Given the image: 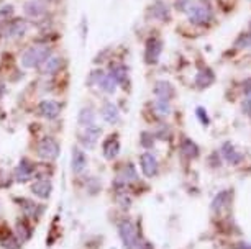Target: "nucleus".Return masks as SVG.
Returning a JSON list of instances; mask_svg holds the SVG:
<instances>
[{
	"label": "nucleus",
	"instance_id": "24",
	"mask_svg": "<svg viewBox=\"0 0 251 249\" xmlns=\"http://www.w3.org/2000/svg\"><path fill=\"white\" fill-rule=\"evenodd\" d=\"M233 48L238 51H251V31H243L236 36V39L233 41Z\"/></svg>",
	"mask_w": 251,
	"mask_h": 249
},
{
	"label": "nucleus",
	"instance_id": "32",
	"mask_svg": "<svg viewBox=\"0 0 251 249\" xmlns=\"http://www.w3.org/2000/svg\"><path fill=\"white\" fill-rule=\"evenodd\" d=\"M23 203H20L21 207H23V211L26 216H38L37 213V203L35 202H30V200H21Z\"/></svg>",
	"mask_w": 251,
	"mask_h": 249
},
{
	"label": "nucleus",
	"instance_id": "16",
	"mask_svg": "<svg viewBox=\"0 0 251 249\" xmlns=\"http://www.w3.org/2000/svg\"><path fill=\"white\" fill-rule=\"evenodd\" d=\"M222 156L225 157V161L228 162V164H232V166H236V164H240V162L243 161V156H241V153L235 146H233L230 141L223 143Z\"/></svg>",
	"mask_w": 251,
	"mask_h": 249
},
{
	"label": "nucleus",
	"instance_id": "1",
	"mask_svg": "<svg viewBox=\"0 0 251 249\" xmlns=\"http://www.w3.org/2000/svg\"><path fill=\"white\" fill-rule=\"evenodd\" d=\"M187 20H189V23L195 26H202V28L204 26L212 25L215 21L213 8L210 7V3L205 2V0H197L195 5L187 13Z\"/></svg>",
	"mask_w": 251,
	"mask_h": 249
},
{
	"label": "nucleus",
	"instance_id": "6",
	"mask_svg": "<svg viewBox=\"0 0 251 249\" xmlns=\"http://www.w3.org/2000/svg\"><path fill=\"white\" fill-rule=\"evenodd\" d=\"M89 84H92V85H97L98 89L102 90V92H105V94H115V90H116V84L115 82V79L112 77L110 74H105L104 71H92L91 72V77H89Z\"/></svg>",
	"mask_w": 251,
	"mask_h": 249
},
{
	"label": "nucleus",
	"instance_id": "21",
	"mask_svg": "<svg viewBox=\"0 0 251 249\" xmlns=\"http://www.w3.org/2000/svg\"><path fill=\"white\" fill-rule=\"evenodd\" d=\"M31 192L39 198H49L53 192V184L48 179H39L31 185Z\"/></svg>",
	"mask_w": 251,
	"mask_h": 249
},
{
	"label": "nucleus",
	"instance_id": "18",
	"mask_svg": "<svg viewBox=\"0 0 251 249\" xmlns=\"http://www.w3.org/2000/svg\"><path fill=\"white\" fill-rule=\"evenodd\" d=\"M100 115L110 125H116L120 121V112L114 102H105L100 108Z\"/></svg>",
	"mask_w": 251,
	"mask_h": 249
},
{
	"label": "nucleus",
	"instance_id": "28",
	"mask_svg": "<svg viewBox=\"0 0 251 249\" xmlns=\"http://www.w3.org/2000/svg\"><path fill=\"white\" fill-rule=\"evenodd\" d=\"M230 197L232 195H230V192H228V190H223V192H220L217 197H215V200L212 203V210L220 211L222 208H225L228 203H230Z\"/></svg>",
	"mask_w": 251,
	"mask_h": 249
},
{
	"label": "nucleus",
	"instance_id": "4",
	"mask_svg": "<svg viewBox=\"0 0 251 249\" xmlns=\"http://www.w3.org/2000/svg\"><path fill=\"white\" fill-rule=\"evenodd\" d=\"M118 233L123 241L125 249H138V246H140V238H138L136 225L133 223V221L123 220L122 223L118 225Z\"/></svg>",
	"mask_w": 251,
	"mask_h": 249
},
{
	"label": "nucleus",
	"instance_id": "36",
	"mask_svg": "<svg viewBox=\"0 0 251 249\" xmlns=\"http://www.w3.org/2000/svg\"><path fill=\"white\" fill-rule=\"evenodd\" d=\"M118 203H120V207H122V208H130V205H132V200H130V197H127V193H120Z\"/></svg>",
	"mask_w": 251,
	"mask_h": 249
},
{
	"label": "nucleus",
	"instance_id": "41",
	"mask_svg": "<svg viewBox=\"0 0 251 249\" xmlns=\"http://www.w3.org/2000/svg\"><path fill=\"white\" fill-rule=\"evenodd\" d=\"M250 31H251V21H250Z\"/></svg>",
	"mask_w": 251,
	"mask_h": 249
},
{
	"label": "nucleus",
	"instance_id": "17",
	"mask_svg": "<svg viewBox=\"0 0 251 249\" xmlns=\"http://www.w3.org/2000/svg\"><path fill=\"white\" fill-rule=\"evenodd\" d=\"M109 74L115 79V82L118 85H123L128 82V69L127 66L122 62H110V72Z\"/></svg>",
	"mask_w": 251,
	"mask_h": 249
},
{
	"label": "nucleus",
	"instance_id": "25",
	"mask_svg": "<svg viewBox=\"0 0 251 249\" xmlns=\"http://www.w3.org/2000/svg\"><path fill=\"white\" fill-rule=\"evenodd\" d=\"M153 110L159 118H168L169 115L173 113V107H171V102H166V100H158L154 98L153 102Z\"/></svg>",
	"mask_w": 251,
	"mask_h": 249
},
{
	"label": "nucleus",
	"instance_id": "11",
	"mask_svg": "<svg viewBox=\"0 0 251 249\" xmlns=\"http://www.w3.org/2000/svg\"><path fill=\"white\" fill-rule=\"evenodd\" d=\"M100 134H102V128L94 123V125L86 126V128H84V131L80 133L79 139L86 148H94V146H96V143L98 141V138H100Z\"/></svg>",
	"mask_w": 251,
	"mask_h": 249
},
{
	"label": "nucleus",
	"instance_id": "29",
	"mask_svg": "<svg viewBox=\"0 0 251 249\" xmlns=\"http://www.w3.org/2000/svg\"><path fill=\"white\" fill-rule=\"evenodd\" d=\"M197 0H174V10L177 13H189V10L195 5Z\"/></svg>",
	"mask_w": 251,
	"mask_h": 249
},
{
	"label": "nucleus",
	"instance_id": "34",
	"mask_svg": "<svg viewBox=\"0 0 251 249\" xmlns=\"http://www.w3.org/2000/svg\"><path fill=\"white\" fill-rule=\"evenodd\" d=\"M195 115H197V118L200 120V123H202L204 126H209L210 118H209V115H207V110H205L204 107H197L195 108Z\"/></svg>",
	"mask_w": 251,
	"mask_h": 249
},
{
	"label": "nucleus",
	"instance_id": "7",
	"mask_svg": "<svg viewBox=\"0 0 251 249\" xmlns=\"http://www.w3.org/2000/svg\"><path fill=\"white\" fill-rule=\"evenodd\" d=\"M38 156L44 161H55L58 156H59V144L55 138L46 136L43 138L41 141L38 143Z\"/></svg>",
	"mask_w": 251,
	"mask_h": 249
},
{
	"label": "nucleus",
	"instance_id": "2",
	"mask_svg": "<svg viewBox=\"0 0 251 249\" xmlns=\"http://www.w3.org/2000/svg\"><path fill=\"white\" fill-rule=\"evenodd\" d=\"M49 56H51V48L48 44H35L21 54L20 62L26 69H35V67H41V64Z\"/></svg>",
	"mask_w": 251,
	"mask_h": 249
},
{
	"label": "nucleus",
	"instance_id": "33",
	"mask_svg": "<svg viewBox=\"0 0 251 249\" xmlns=\"http://www.w3.org/2000/svg\"><path fill=\"white\" fill-rule=\"evenodd\" d=\"M154 136L158 139H169V136H171V130H169V126L166 123H161L158 126V130L154 131Z\"/></svg>",
	"mask_w": 251,
	"mask_h": 249
},
{
	"label": "nucleus",
	"instance_id": "35",
	"mask_svg": "<svg viewBox=\"0 0 251 249\" xmlns=\"http://www.w3.org/2000/svg\"><path fill=\"white\" fill-rule=\"evenodd\" d=\"M241 110H243L246 116H250L251 118V95H246L245 100L241 102Z\"/></svg>",
	"mask_w": 251,
	"mask_h": 249
},
{
	"label": "nucleus",
	"instance_id": "31",
	"mask_svg": "<svg viewBox=\"0 0 251 249\" xmlns=\"http://www.w3.org/2000/svg\"><path fill=\"white\" fill-rule=\"evenodd\" d=\"M17 239H19L20 243H25L26 239H28L31 236V231H30V228L26 226L25 223H19L17 225Z\"/></svg>",
	"mask_w": 251,
	"mask_h": 249
},
{
	"label": "nucleus",
	"instance_id": "5",
	"mask_svg": "<svg viewBox=\"0 0 251 249\" xmlns=\"http://www.w3.org/2000/svg\"><path fill=\"white\" fill-rule=\"evenodd\" d=\"M146 18L169 23L173 20V8L164 0H153V3L146 8Z\"/></svg>",
	"mask_w": 251,
	"mask_h": 249
},
{
	"label": "nucleus",
	"instance_id": "30",
	"mask_svg": "<svg viewBox=\"0 0 251 249\" xmlns=\"http://www.w3.org/2000/svg\"><path fill=\"white\" fill-rule=\"evenodd\" d=\"M154 133L153 131H141V134H140V144L145 149H151L154 146Z\"/></svg>",
	"mask_w": 251,
	"mask_h": 249
},
{
	"label": "nucleus",
	"instance_id": "37",
	"mask_svg": "<svg viewBox=\"0 0 251 249\" xmlns=\"http://www.w3.org/2000/svg\"><path fill=\"white\" fill-rule=\"evenodd\" d=\"M241 89H243V92L246 95H251V76H250V77H246L243 82H241Z\"/></svg>",
	"mask_w": 251,
	"mask_h": 249
},
{
	"label": "nucleus",
	"instance_id": "3",
	"mask_svg": "<svg viewBox=\"0 0 251 249\" xmlns=\"http://www.w3.org/2000/svg\"><path fill=\"white\" fill-rule=\"evenodd\" d=\"M164 41L158 35H151L145 43V62L148 66H154L159 62V57L163 54Z\"/></svg>",
	"mask_w": 251,
	"mask_h": 249
},
{
	"label": "nucleus",
	"instance_id": "19",
	"mask_svg": "<svg viewBox=\"0 0 251 249\" xmlns=\"http://www.w3.org/2000/svg\"><path fill=\"white\" fill-rule=\"evenodd\" d=\"M62 66H64V59H62L61 56L51 54V56L41 64V72L43 74H56V72L61 71Z\"/></svg>",
	"mask_w": 251,
	"mask_h": 249
},
{
	"label": "nucleus",
	"instance_id": "39",
	"mask_svg": "<svg viewBox=\"0 0 251 249\" xmlns=\"http://www.w3.org/2000/svg\"><path fill=\"white\" fill-rule=\"evenodd\" d=\"M138 249H154V248L151 246L150 243H141L140 246H138Z\"/></svg>",
	"mask_w": 251,
	"mask_h": 249
},
{
	"label": "nucleus",
	"instance_id": "26",
	"mask_svg": "<svg viewBox=\"0 0 251 249\" xmlns=\"http://www.w3.org/2000/svg\"><path fill=\"white\" fill-rule=\"evenodd\" d=\"M94 123H96V113L92 112V108L91 107L82 108L79 112V125L86 128V126H91Z\"/></svg>",
	"mask_w": 251,
	"mask_h": 249
},
{
	"label": "nucleus",
	"instance_id": "23",
	"mask_svg": "<svg viewBox=\"0 0 251 249\" xmlns=\"http://www.w3.org/2000/svg\"><path fill=\"white\" fill-rule=\"evenodd\" d=\"M179 148H181V153L186 157H189V159H195V157H199V146L192 141L191 138H187V136H184L181 139V144H179Z\"/></svg>",
	"mask_w": 251,
	"mask_h": 249
},
{
	"label": "nucleus",
	"instance_id": "40",
	"mask_svg": "<svg viewBox=\"0 0 251 249\" xmlns=\"http://www.w3.org/2000/svg\"><path fill=\"white\" fill-rule=\"evenodd\" d=\"M238 249H251V246H250V244H246V243H241L238 246Z\"/></svg>",
	"mask_w": 251,
	"mask_h": 249
},
{
	"label": "nucleus",
	"instance_id": "14",
	"mask_svg": "<svg viewBox=\"0 0 251 249\" xmlns=\"http://www.w3.org/2000/svg\"><path fill=\"white\" fill-rule=\"evenodd\" d=\"M87 167V156L82 149L73 148V157H71V169L74 174H80Z\"/></svg>",
	"mask_w": 251,
	"mask_h": 249
},
{
	"label": "nucleus",
	"instance_id": "22",
	"mask_svg": "<svg viewBox=\"0 0 251 249\" xmlns=\"http://www.w3.org/2000/svg\"><path fill=\"white\" fill-rule=\"evenodd\" d=\"M33 171H35V164H31L28 159H21L19 167L15 169V179L19 182H25V180H28L33 175Z\"/></svg>",
	"mask_w": 251,
	"mask_h": 249
},
{
	"label": "nucleus",
	"instance_id": "10",
	"mask_svg": "<svg viewBox=\"0 0 251 249\" xmlns=\"http://www.w3.org/2000/svg\"><path fill=\"white\" fill-rule=\"evenodd\" d=\"M23 12L30 18H39L48 12V3L44 0H28L23 3Z\"/></svg>",
	"mask_w": 251,
	"mask_h": 249
},
{
	"label": "nucleus",
	"instance_id": "20",
	"mask_svg": "<svg viewBox=\"0 0 251 249\" xmlns=\"http://www.w3.org/2000/svg\"><path fill=\"white\" fill-rule=\"evenodd\" d=\"M102 153H104V157L105 159H115L116 156H118V153H120V143H118V139L114 138V136H110L109 139H105L104 144H102Z\"/></svg>",
	"mask_w": 251,
	"mask_h": 249
},
{
	"label": "nucleus",
	"instance_id": "8",
	"mask_svg": "<svg viewBox=\"0 0 251 249\" xmlns=\"http://www.w3.org/2000/svg\"><path fill=\"white\" fill-rule=\"evenodd\" d=\"M176 87L169 82V80H156L154 85H153V95L158 100H166V102H171L174 100V97H176Z\"/></svg>",
	"mask_w": 251,
	"mask_h": 249
},
{
	"label": "nucleus",
	"instance_id": "43",
	"mask_svg": "<svg viewBox=\"0 0 251 249\" xmlns=\"http://www.w3.org/2000/svg\"><path fill=\"white\" fill-rule=\"evenodd\" d=\"M250 2H251V0H250Z\"/></svg>",
	"mask_w": 251,
	"mask_h": 249
},
{
	"label": "nucleus",
	"instance_id": "12",
	"mask_svg": "<svg viewBox=\"0 0 251 249\" xmlns=\"http://www.w3.org/2000/svg\"><path fill=\"white\" fill-rule=\"evenodd\" d=\"M38 113L46 120H55L61 113V103L56 100H43L38 105Z\"/></svg>",
	"mask_w": 251,
	"mask_h": 249
},
{
	"label": "nucleus",
	"instance_id": "27",
	"mask_svg": "<svg viewBox=\"0 0 251 249\" xmlns=\"http://www.w3.org/2000/svg\"><path fill=\"white\" fill-rule=\"evenodd\" d=\"M118 179L122 180V182H133V180H136L138 174L135 171V166L130 164V162L127 166H123L122 171H120V174H118Z\"/></svg>",
	"mask_w": 251,
	"mask_h": 249
},
{
	"label": "nucleus",
	"instance_id": "9",
	"mask_svg": "<svg viewBox=\"0 0 251 249\" xmlns=\"http://www.w3.org/2000/svg\"><path fill=\"white\" fill-rule=\"evenodd\" d=\"M140 166H141L143 174H145L146 177H150V179H153L159 171L158 159H156V156L150 151L143 153V154L140 156Z\"/></svg>",
	"mask_w": 251,
	"mask_h": 249
},
{
	"label": "nucleus",
	"instance_id": "13",
	"mask_svg": "<svg viewBox=\"0 0 251 249\" xmlns=\"http://www.w3.org/2000/svg\"><path fill=\"white\" fill-rule=\"evenodd\" d=\"M215 82V72L210 69V67H202L200 71H197L195 77H194V84L197 89H207Z\"/></svg>",
	"mask_w": 251,
	"mask_h": 249
},
{
	"label": "nucleus",
	"instance_id": "42",
	"mask_svg": "<svg viewBox=\"0 0 251 249\" xmlns=\"http://www.w3.org/2000/svg\"><path fill=\"white\" fill-rule=\"evenodd\" d=\"M205 2H209V0H205Z\"/></svg>",
	"mask_w": 251,
	"mask_h": 249
},
{
	"label": "nucleus",
	"instance_id": "15",
	"mask_svg": "<svg viewBox=\"0 0 251 249\" xmlns=\"http://www.w3.org/2000/svg\"><path fill=\"white\" fill-rule=\"evenodd\" d=\"M26 30H28V23H26V20L19 18V20H13L7 25L5 36L7 38H20V36H23L26 33Z\"/></svg>",
	"mask_w": 251,
	"mask_h": 249
},
{
	"label": "nucleus",
	"instance_id": "38",
	"mask_svg": "<svg viewBox=\"0 0 251 249\" xmlns=\"http://www.w3.org/2000/svg\"><path fill=\"white\" fill-rule=\"evenodd\" d=\"M13 13V8L8 5V7H5L3 8V10H0V17H3V15H12Z\"/></svg>",
	"mask_w": 251,
	"mask_h": 249
}]
</instances>
